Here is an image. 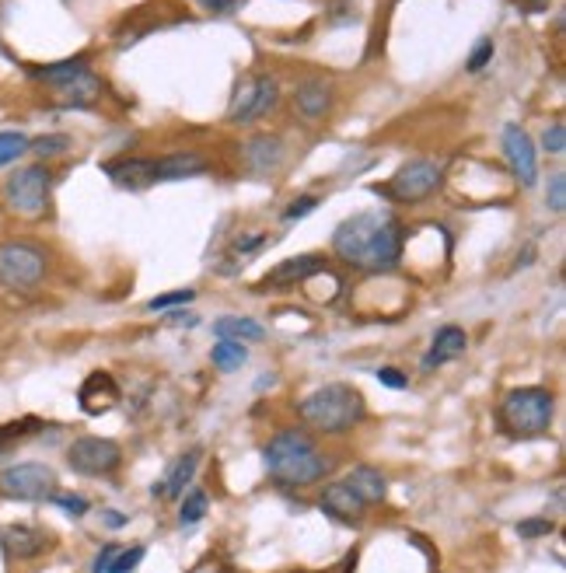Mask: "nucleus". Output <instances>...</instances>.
<instances>
[{
	"instance_id": "c03bdc74",
	"label": "nucleus",
	"mask_w": 566,
	"mask_h": 573,
	"mask_svg": "<svg viewBox=\"0 0 566 573\" xmlns=\"http://www.w3.org/2000/svg\"><path fill=\"white\" fill-rule=\"evenodd\" d=\"M535 4H546V0H535Z\"/></svg>"
},
{
	"instance_id": "4468645a",
	"label": "nucleus",
	"mask_w": 566,
	"mask_h": 573,
	"mask_svg": "<svg viewBox=\"0 0 566 573\" xmlns=\"http://www.w3.org/2000/svg\"><path fill=\"white\" fill-rule=\"evenodd\" d=\"M77 402L88 416H102L109 409L119 406V385L109 371H91L88 378L81 381V392H77Z\"/></svg>"
},
{
	"instance_id": "5701e85b",
	"label": "nucleus",
	"mask_w": 566,
	"mask_h": 573,
	"mask_svg": "<svg viewBox=\"0 0 566 573\" xmlns=\"http://www.w3.org/2000/svg\"><path fill=\"white\" fill-rule=\"evenodd\" d=\"M214 332L221 339H231V343H259L266 336V329L256 322V318H245V315H224L214 322Z\"/></svg>"
},
{
	"instance_id": "4be33fe9",
	"label": "nucleus",
	"mask_w": 566,
	"mask_h": 573,
	"mask_svg": "<svg viewBox=\"0 0 566 573\" xmlns=\"http://www.w3.org/2000/svg\"><path fill=\"white\" fill-rule=\"evenodd\" d=\"M294 102H297V112H301V116L322 119L325 112L332 109V88H329V84H322V81H308V84H301V88H297Z\"/></svg>"
},
{
	"instance_id": "2eb2a0df",
	"label": "nucleus",
	"mask_w": 566,
	"mask_h": 573,
	"mask_svg": "<svg viewBox=\"0 0 566 573\" xmlns=\"http://www.w3.org/2000/svg\"><path fill=\"white\" fill-rule=\"evenodd\" d=\"M102 172L109 175L116 186L126 189H144L151 182H158V158H119V161H105Z\"/></svg>"
},
{
	"instance_id": "ea45409f",
	"label": "nucleus",
	"mask_w": 566,
	"mask_h": 573,
	"mask_svg": "<svg viewBox=\"0 0 566 573\" xmlns=\"http://www.w3.org/2000/svg\"><path fill=\"white\" fill-rule=\"evenodd\" d=\"M207 11H214V14H231V11H238L242 7V0H200Z\"/></svg>"
},
{
	"instance_id": "f8f14e48",
	"label": "nucleus",
	"mask_w": 566,
	"mask_h": 573,
	"mask_svg": "<svg viewBox=\"0 0 566 573\" xmlns=\"http://www.w3.org/2000/svg\"><path fill=\"white\" fill-rule=\"evenodd\" d=\"M0 546L11 560H35L46 549H53V535L39 525H7L0 532Z\"/></svg>"
},
{
	"instance_id": "c756f323",
	"label": "nucleus",
	"mask_w": 566,
	"mask_h": 573,
	"mask_svg": "<svg viewBox=\"0 0 566 573\" xmlns=\"http://www.w3.org/2000/svg\"><path fill=\"white\" fill-rule=\"evenodd\" d=\"M207 507H210V500H207V493L203 490H193L186 500H182V511H179V521L182 525H196V521L207 514Z\"/></svg>"
},
{
	"instance_id": "c85d7f7f",
	"label": "nucleus",
	"mask_w": 566,
	"mask_h": 573,
	"mask_svg": "<svg viewBox=\"0 0 566 573\" xmlns=\"http://www.w3.org/2000/svg\"><path fill=\"white\" fill-rule=\"evenodd\" d=\"M28 151V137L18 130H4L0 133V168H7L11 161H18Z\"/></svg>"
},
{
	"instance_id": "412c9836",
	"label": "nucleus",
	"mask_w": 566,
	"mask_h": 573,
	"mask_svg": "<svg viewBox=\"0 0 566 573\" xmlns=\"http://www.w3.org/2000/svg\"><path fill=\"white\" fill-rule=\"evenodd\" d=\"M98 95H102V81H98L95 74H81V77H74V81H67V84H60V88H56V102L74 105V109L91 105Z\"/></svg>"
},
{
	"instance_id": "dca6fc26",
	"label": "nucleus",
	"mask_w": 566,
	"mask_h": 573,
	"mask_svg": "<svg viewBox=\"0 0 566 573\" xmlns=\"http://www.w3.org/2000/svg\"><path fill=\"white\" fill-rule=\"evenodd\" d=\"M322 507L332 514V518L346 521V525H357V521H364V514H367V504L343 483V479L325 486V490H322Z\"/></svg>"
},
{
	"instance_id": "f704fd0d",
	"label": "nucleus",
	"mask_w": 566,
	"mask_h": 573,
	"mask_svg": "<svg viewBox=\"0 0 566 573\" xmlns=\"http://www.w3.org/2000/svg\"><path fill=\"white\" fill-rule=\"evenodd\" d=\"M140 560H144V546H133L130 553L112 556L109 573H130V570H137V563H140Z\"/></svg>"
},
{
	"instance_id": "37998d69",
	"label": "nucleus",
	"mask_w": 566,
	"mask_h": 573,
	"mask_svg": "<svg viewBox=\"0 0 566 573\" xmlns=\"http://www.w3.org/2000/svg\"><path fill=\"white\" fill-rule=\"evenodd\" d=\"M102 518H105V525H109V528H123L126 525V514H116V511H105Z\"/></svg>"
},
{
	"instance_id": "a878e982",
	"label": "nucleus",
	"mask_w": 566,
	"mask_h": 573,
	"mask_svg": "<svg viewBox=\"0 0 566 573\" xmlns=\"http://www.w3.org/2000/svg\"><path fill=\"white\" fill-rule=\"evenodd\" d=\"M210 360H214L217 371L231 374V371H242L245 360H249V350H245L242 343H231V339H221V343H214V350H210Z\"/></svg>"
},
{
	"instance_id": "f257e3e1",
	"label": "nucleus",
	"mask_w": 566,
	"mask_h": 573,
	"mask_svg": "<svg viewBox=\"0 0 566 573\" xmlns=\"http://www.w3.org/2000/svg\"><path fill=\"white\" fill-rule=\"evenodd\" d=\"M332 249L343 263L360 270H392L402 259V228L392 214L364 210L346 217L332 235Z\"/></svg>"
},
{
	"instance_id": "4c0bfd02",
	"label": "nucleus",
	"mask_w": 566,
	"mask_h": 573,
	"mask_svg": "<svg viewBox=\"0 0 566 573\" xmlns=\"http://www.w3.org/2000/svg\"><path fill=\"white\" fill-rule=\"evenodd\" d=\"M315 207H318V196H297V200L290 203L287 214H283V217H287V221H301V217H308Z\"/></svg>"
},
{
	"instance_id": "7ed1b4c3",
	"label": "nucleus",
	"mask_w": 566,
	"mask_h": 573,
	"mask_svg": "<svg viewBox=\"0 0 566 573\" xmlns=\"http://www.w3.org/2000/svg\"><path fill=\"white\" fill-rule=\"evenodd\" d=\"M364 413H367L364 392L346 385V381H332V385L315 388L297 406V416L311 430H318V434H346V430H353L364 420Z\"/></svg>"
},
{
	"instance_id": "58836bf2",
	"label": "nucleus",
	"mask_w": 566,
	"mask_h": 573,
	"mask_svg": "<svg viewBox=\"0 0 566 573\" xmlns=\"http://www.w3.org/2000/svg\"><path fill=\"white\" fill-rule=\"evenodd\" d=\"M374 378H378L385 388H406L409 385V378L399 371V367H378V371H374Z\"/></svg>"
},
{
	"instance_id": "ddd939ff",
	"label": "nucleus",
	"mask_w": 566,
	"mask_h": 573,
	"mask_svg": "<svg viewBox=\"0 0 566 573\" xmlns=\"http://www.w3.org/2000/svg\"><path fill=\"white\" fill-rule=\"evenodd\" d=\"M325 270V256H294V259H283L280 266H273L263 280H259V290H287V287H297L301 280L315 277V273Z\"/></svg>"
},
{
	"instance_id": "a19ab883",
	"label": "nucleus",
	"mask_w": 566,
	"mask_h": 573,
	"mask_svg": "<svg viewBox=\"0 0 566 573\" xmlns=\"http://www.w3.org/2000/svg\"><path fill=\"white\" fill-rule=\"evenodd\" d=\"M112 556H116V546H105L102 553H98V560H95V573H109V563H112Z\"/></svg>"
},
{
	"instance_id": "1a4fd4ad",
	"label": "nucleus",
	"mask_w": 566,
	"mask_h": 573,
	"mask_svg": "<svg viewBox=\"0 0 566 573\" xmlns=\"http://www.w3.org/2000/svg\"><path fill=\"white\" fill-rule=\"evenodd\" d=\"M123 462V448L109 437H77L67 448V465L81 476H109Z\"/></svg>"
},
{
	"instance_id": "0eeeda50",
	"label": "nucleus",
	"mask_w": 566,
	"mask_h": 573,
	"mask_svg": "<svg viewBox=\"0 0 566 573\" xmlns=\"http://www.w3.org/2000/svg\"><path fill=\"white\" fill-rule=\"evenodd\" d=\"M444 179V168L430 158H416L406 161L399 172L392 175L388 186H378V193H385L388 200H399V203H420L441 186Z\"/></svg>"
},
{
	"instance_id": "79ce46f5",
	"label": "nucleus",
	"mask_w": 566,
	"mask_h": 573,
	"mask_svg": "<svg viewBox=\"0 0 566 573\" xmlns=\"http://www.w3.org/2000/svg\"><path fill=\"white\" fill-rule=\"evenodd\" d=\"M259 245H263V235H252V238H238L235 249L238 252H252V249H259Z\"/></svg>"
},
{
	"instance_id": "9b49d317",
	"label": "nucleus",
	"mask_w": 566,
	"mask_h": 573,
	"mask_svg": "<svg viewBox=\"0 0 566 573\" xmlns=\"http://www.w3.org/2000/svg\"><path fill=\"white\" fill-rule=\"evenodd\" d=\"M500 140H504V154H507V165H511L514 179H518L525 189L535 186V179H539V154H535L532 137H528L518 123H507Z\"/></svg>"
},
{
	"instance_id": "72a5a7b5",
	"label": "nucleus",
	"mask_w": 566,
	"mask_h": 573,
	"mask_svg": "<svg viewBox=\"0 0 566 573\" xmlns=\"http://www.w3.org/2000/svg\"><path fill=\"white\" fill-rule=\"evenodd\" d=\"M546 203H549V210H556V214L566 207V172H556L553 179H549Z\"/></svg>"
},
{
	"instance_id": "7c9ffc66",
	"label": "nucleus",
	"mask_w": 566,
	"mask_h": 573,
	"mask_svg": "<svg viewBox=\"0 0 566 573\" xmlns=\"http://www.w3.org/2000/svg\"><path fill=\"white\" fill-rule=\"evenodd\" d=\"M196 301V290L193 287H179V290H168V294H158L147 301V308L151 311H165V308H175V304H189Z\"/></svg>"
},
{
	"instance_id": "b1692460",
	"label": "nucleus",
	"mask_w": 566,
	"mask_h": 573,
	"mask_svg": "<svg viewBox=\"0 0 566 573\" xmlns=\"http://www.w3.org/2000/svg\"><path fill=\"white\" fill-rule=\"evenodd\" d=\"M28 74H32L35 81H46V84H53V88H60V84L88 74V56H70V60L49 63V67H32Z\"/></svg>"
},
{
	"instance_id": "c9c22d12",
	"label": "nucleus",
	"mask_w": 566,
	"mask_h": 573,
	"mask_svg": "<svg viewBox=\"0 0 566 573\" xmlns=\"http://www.w3.org/2000/svg\"><path fill=\"white\" fill-rule=\"evenodd\" d=\"M542 147H546L549 154H563L566 151V126L563 123L546 126V133H542Z\"/></svg>"
},
{
	"instance_id": "aec40b11",
	"label": "nucleus",
	"mask_w": 566,
	"mask_h": 573,
	"mask_svg": "<svg viewBox=\"0 0 566 573\" xmlns=\"http://www.w3.org/2000/svg\"><path fill=\"white\" fill-rule=\"evenodd\" d=\"M245 161H249V168L256 175L277 172L280 161H283V144L277 137H270V133H263V137H256V140L245 144Z\"/></svg>"
},
{
	"instance_id": "6e6552de",
	"label": "nucleus",
	"mask_w": 566,
	"mask_h": 573,
	"mask_svg": "<svg viewBox=\"0 0 566 573\" xmlns=\"http://www.w3.org/2000/svg\"><path fill=\"white\" fill-rule=\"evenodd\" d=\"M0 493L7 500L39 504V500H49L56 493V472L42 462H18L0 472Z\"/></svg>"
},
{
	"instance_id": "473e14b6",
	"label": "nucleus",
	"mask_w": 566,
	"mask_h": 573,
	"mask_svg": "<svg viewBox=\"0 0 566 573\" xmlns=\"http://www.w3.org/2000/svg\"><path fill=\"white\" fill-rule=\"evenodd\" d=\"M49 500H53L56 507H63V511H67L70 518H84V514H88V507H91L88 500L77 497V493H53Z\"/></svg>"
},
{
	"instance_id": "9d476101",
	"label": "nucleus",
	"mask_w": 566,
	"mask_h": 573,
	"mask_svg": "<svg viewBox=\"0 0 566 573\" xmlns=\"http://www.w3.org/2000/svg\"><path fill=\"white\" fill-rule=\"evenodd\" d=\"M280 102V88L270 74H259L252 81H242L235 91V102L228 109V119L231 123H252V119L266 116L270 109H277Z\"/></svg>"
},
{
	"instance_id": "2f4dec72",
	"label": "nucleus",
	"mask_w": 566,
	"mask_h": 573,
	"mask_svg": "<svg viewBox=\"0 0 566 573\" xmlns=\"http://www.w3.org/2000/svg\"><path fill=\"white\" fill-rule=\"evenodd\" d=\"M556 525L549 518H525L518 521V535L521 539H546V535H553Z\"/></svg>"
},
{
	"instance_id": "e433bc0d",
	"label": "nucleus",
	"mask_w": 566,
	"mask_h": 573,
	"mask_svg": "<svg viewBox=\"0 0 566 573\" xmlns=\"http://www.w3.org/2000/svg\"><path fill=\"white\" fill-rule=\"evenodd\" d=\"M490 60H493V39H483L476 49H472V56H469V70H472V74H479V70H483Z\"/></svg>"
},
{
	"instance_id": "423d86ee",
	"label": "nucleus",
	"mask_w": 566,
	"mask_h": 573,
	"mask_svg": "<svg viewBox=\"0 0 566 573\" xmlns=\"http://www.w3.org/2000/svg\"><path fill=\"white\" fill-rule=\"evenodd\" d=\"M49 189H53V175H49V168L32 165V168H21V172H14L11 179H7L4 200H7V207H11L18 217H28V221H35V217L46 214Z\"/></svg>"
},
{
	"instance_id": "a211bd4d",
	"label": "nucleus",
	"mask_w": 566,
	"mask_h": 573,
	"mask_svg": "<svg viewBox=\"0 0 566 573\" xmlns=\"http://www.w3.org/2000/svg\"><path fill=\"white\" fill-rule=\"evenodd\" d=\"M343 483L350 486L353 493H357L360 500H364L367 507H374V504H381V500L388 497V483H385V476H381L374 465H357V469H350L343 476Z\"/></svg>"
},
{
	"instance_id": "f03ea898",
	"label": "nucleus",
	"mask_w": 566,
	"mask_h": 573,
	"mask_svg": "<svg viewBox=\"0 0 566 573\" xmlns=\"http://www.w3.org/2000/svg\"><path fill=\"white\" fill-rule=\"evenodd\" d=\"M263 455L270 476L280 486H290V490H304V486L325 479V472L332 469V462L322 455V448L304 430H283V434H277L266 444Z\"/></svg>"
},
{
	"instance_id": "bb28decb",
	"label": "nucleus",
	"mask_w": 566,
	"mask_h": 573,
	"mask_svg": "<svg viewBox=\"0 0 566 573\" xmlns=\"http://www.w3.org/2000/svg\"><path fill=\"white\" fill-rule=\"evenodd\" d=\"M70 147H74V140H70L67 133H46V137L28 140V151H35L39 158H60Z\"/></svg>"
},
{
	"instance_id": "f3484780",
	"label": "nucleus",
	"mask_w": 566,
	"mask_h": 573,
	"mask_svg": "<svg viewBox=\"0 0 566 573\" xmlns=\"http://www.w3.org/2000/svg\"><path fill=\"white\" fill-rule=\"evenodd\" d=\"M465 346H469V336H465V329H458V325H444V329H437L434 343H430V353L423 357V367L427 371H434V367L448 364V360L462 357Z\"/></svg>"
},
{
	"instance_id": "393cba45",
	"label": "nucleus",
	"mask_w": 566,
	"mask_h": 573,
	"mask_svg": "<svg viewBox=\"0 0 566 573\" xmlns=\"http://www.w3.org/2000/svg\"><path fill=\"white\" fill-rule=\"evenodd\" d=\"M203 168L207 161L200 154H168V158H158V182L189 179V175H200Z\"/></svg>"
},
{
	"instance_id": "20e7f679",
	"label": "nucleus",
	"mask_w": 566,
	"mask_h": 573,
	"mask_svg": "<svg viewBox=\"0 0 566 573\" xmlns=\"http://www.w3.org/2000/svg\"><path fill=\"white\" fill-rule=\"evenodd\" d=\"M553 416H556V395L539 385L514 388V392L504 395V402L497 409V420L504 427V434L521 437V441L549 434Z\"/></svg>"
},
{
	"instance_id": "6ab92c4d",
	"label": "nucleus",
	"mask_w": 566,
	"mask_h": 573,
	"mask_svg": "<svg viewBox=\"0 0 566 573\" xmlns=\"http://www.w3.org/2000/svg\"><path fill=\"white\" fill-rule=\"evenodd\" d=\"M196 469H200V451H186V455L179 458V462L168 469L165 479H158V483L151 486L154 497H179L182 490H186V483H193Z\"/></svg>"
},
{
	"instance_id": "39448f33",
	"label": "nucleus",
	"mask_w": 566,
	"mask_h": 573,
	"mask_svg": "<svg viewBox=\"0 0 566 573\" xmlns=\"http://www.w3.org/2000/svg\"><path fill=\"white\" fill-rule=\"evenodd\" d=\"M49 252L35 242H0V287L7 290H32L46 280Z\"/></svg>"
},
{
	"instance_id": "cd10ccee",
	"label": "nucleus",
	"mask_w": 566,
	"mask_h": 573,
	"mask_svg": "<svg viewBox=\"0 0 566 573\" xmlns=\"http://www.w3.org/2000/svg\"><path fill=\"white\" fill-rule=\"evenodd\" d=\"M39 427L42 423L39 420H18V423H7V427H0V455H7V451L14 448L18 441H25L28 434H39Z\"/></svg>"
}]
</instances>
